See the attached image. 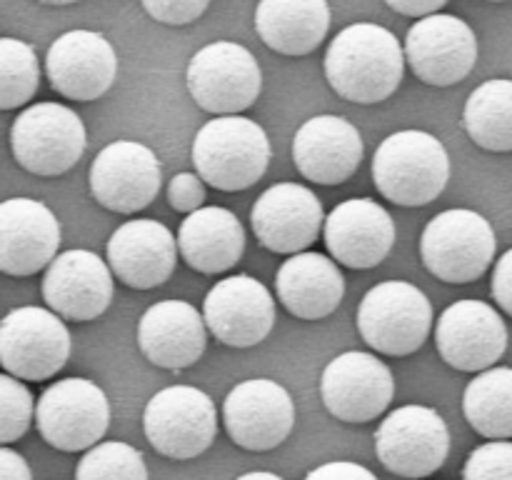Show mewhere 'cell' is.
Wrapping results in <instances>:
<instances>
[{"label":"cell","instance_id":"6da1fadb","mask_svg":"<svg viewBox=\"0 0 512 480\" xmlns=\"http://www.w3.org/2000/svg\"><path fill=\"white\" fill-rule=\"evenodd\" d=\"M405 73L400 40L375 23H353L330 40L325 78L345 100L360 105L383 103L398 90Z\"/></svg>","mask_w":512,"mask_h":480},{"label":"cell","instance_id":"7a4b0ae2","mask_svg":"<svg viewBox=\"0 0 512 480\" xmlns=\"http://www.w3.org/2000/svg\"><path fill=\"white\" fill-rule=\"evenodd\" d=\"M375 188L390 203L418 208L438 198L450 180V155L425 130H398L373 155Z\"/></svg>","mask_w":512,"mask_h":480},{"label":"cell","instance_id":"3957f363","mask_svg":"<svg viewBox=\"0 0 512 480\" xmlns=\"http://www.w3.org/2000/svg\"><path fill=\"white\" fill-rule=\"evenodd\" d=\"M193 163L203 183L238 193L258 183L268 170V133L243 115H215L195 135Z\"/></svg>","mask_w":512,"mask_h":480},{"label":"cell","instance_id":"277c9868","mask_svg":"<svg viewBox=\"0 0 512 480\" xmlns=\"http://www.w3.org/2000/svg\"><path fill=\"white\" fill-rule=\"evenodd\" d=\"M358 330L375 353L390 358L413 355L433 330V305L418 285L385 280L360 300Z\"/></svg>","mask_w":512,"mask_h":480},{"label":"cell","instance_id":"5b68a950","mask_svg":"<svg viewBox=\"0 0 512 480\" xmlns=\"http://www.w3.org/2000/svg\"><path fill=\"white\" fill-rule=\"evenodd\" d=\"M493 225L468 208H450L435 215L420 238V258L428 273L443 283H473L495 260Z\"/></svg>","mask_w":512,"mask_h":480},{"label":"cell","instance_id":"8992f818","mask_svg":"<svg viewBox=\"0 0 512 480\" xmlns=\"http://www.w3.org/2000/svg\"><path fill=\"white\" fill-rule=\"evenodd\" d=\"M85 125L75 110L60 103L28 105L10 128V148L20 168L40 178L63 175L83 158Z\"/></svg>","mask_w":512,"mask_h":480},{"label":"cell","instance_id":"52a82bcc","mask_svg":"<svg viewBox=\"0 0 512 480\" xmlns=\"http://www.w3.org/2000/svg\"><path fill=\"white\" fill-rule=\"evenodd\" d=\"M148 443L170 460L203 455L218 435V410L208 393L193 385L158 390L143 410Z\"/></svg>","mask_w":512,"mask_h":480},{"label":"cell","instance_id":"ba28073f","mask_svg":"<svg viewBox=\"0 0 512 480\" xmlns=\"http://www.w3.org/2000/svg\"><path fill=\"white\" fill-rule=\"evenodd\" d=\"M188 93L213 115H240L258 100L263 73L248 48L215 40L190 58L185 70Z\"/></svg>","mask_w":512,"mask_h":480},{"label":"cell","instance_id":"9c48e42d","mask_svg":"<svg viewBox=\"0 0 512 480\" xmlns=\"http://www.w3.org/2000/svg\"><path fill=\"white\" fill-rule=\"evenodd\" d=\"M35 425L48 445L63 453L93 448L110 425L108 395L85 378L55 380L35 405Z\"/></svg>","mask_w":512,"mask_h":480},{"label":"cell","instance_id":"30bf717a","mask_svg":"<svg viewBox=\"0 0 512 480\" xmlns=\"http://www.w3.org/2000/svg\"><path fill=\"white\" fill-rule=\"evenodd\" d=\"M68 325L48 308L23 305L0 320V365L18 380H48L70 358Z\"/></svg>","mask_w":512,"mask_h":480},{"label":"cell","instance_id":"8fae6325","mask_svg":"<svg viewBox=\"0 0 512 480\" xmlns=\"http://www.w3.org/2000/svg\"><path fill=\"white\" fill-rule=\"evenodd\" d=\"M375 453L400 478H428L448 460V423L428 405H403L380 423Z\"/></svg>","mask_w":512,"mask_h":480},{"label":"cell","instance_id":"7c38bea8","mask_svg":"<svg viewBox=\"0 0 512 480\" xmlns=\"http://www.w3.org/2000/svg\"><path fill=\"white\" fill-rule=\"evenodd\" d=\"M320 395L333 418L343 423H370L393 403L395 378L373 353L348 350L325 365Z\"/></svg>","mask_w":512,"mask_h":480},{"label":"cell","instance_id":"4fadbf2b","mask_svg":"<svg viewBox=\"0 0 512 480\" xmlns=\"http://www.w3.org/2000/svg\"><path fill=\"white\" fill-rule=\"evenodd\" d=\"M403 55L423 83L455 85L478 63V38L458 15L433 13L415 20L405 38Z\"/></svg>","mask_w":512,"mask_h":480},{"label":"cell","instance_id":"5bb4252c","mask_svg":"<svg viewBox=\"0 0 512 480\" xmlns=\"http://www.w3.org/2000/svg\"><path fill=\"white\" fill-rule=\"evenodd\" d=\"M160 160L138 140H113L90 165V193L113 213L130 215L158 198Z\"/></svg>","mask_w":512,"mask_h":480},{"label":"cell","instance_id":"9a60e30c","mask_svg":"<svg viewBox=\"0 0 512 480\" xmlns=\"http://www.w3.org/2000/svg\"><path fill=\"white\" fill-rule=\"evenodd\" d=\"M278 313L270 290L253 275H230L208 290L203 323L215 340L230 348H253L273 330Z\"/></svg>","mask_w":512,"mask_h":480},{"label":"cell","instance_id":"2e32d148","mask_svg":"<svg viewBox=\"0 0 512 480\" xmlns=\"http://www.w3.org/2000/svg\"><path fill=\"white\" fill-rule=\"evenodd\" d=\"M435 343L450 368L480 373L493 368L508 350V325L493 305L483 300H458L438 318Z\"/></svg>","mask_w":512,"mask_h":480},{"label":"cell","instance_id":"e0dca14e","mask_svg":"<svg viewBox=\"0 0 512 480\" xmlns=\"http://www.w3.org/2000/svg\"><path fill=\"white\" fill-rule=\"evenodd\" d=\"M223 423L235 445L263 453L288 440L295 425V403L275 380H243L225 398Z\"/></svg>","mask_w":512,"mask_h":480},{"label":"cell","instance_id":"ac0fdd59","mask_svg":"<svg viewBox=\"0 0 512 480\" xmlns=\"http://www.w3.org/2000/svg\"><path fill=\"white\" fill-rule=\"evenodd\" d=\"M45 73L55 93L90 103L113 88L118 78V53L110 40L95 30H68L48 48Z\"/></svg>","mask_w":512,"mask_h":480},{"label":"cell","instance_id":"d6986e66","mask_svg":"<svg viewBox=\"0 0 512 480\" xmlns=\"http://www.w3.org/2000/svg\"><path fill=\"white\" fill-rule=\"evenodd\" d=\"M43 298L58 318L88 323L113 303V273L90 250H65L45 268Z\"/></svg>","mask_w":512,"mask_h":480},{"label":"cell","instance_id":"ffe728a7","mask_svg":"<svg viewBox=\"0 0 512 480\" xmlns=\"http://www.w3.org/2000/svg\"><path fill=\"white\" fill-rule=\"evenodd\" d=\"M323 203L300 183H278L265 190L250 210V225L263 248L280 255L308 250L323 230Z\"/></svg>","mask_w":512,"mask_h":480},{"label":"cell","instance_id":"44dd1931","mask_svg":"<svg viewBox=\"0 0 512 480\" xmlns=\"http://www.w3.org/2000/svg\"><path fill=\"white\" fill-rule=\"evenodd\" d=\"M323 235L335 263L368 270L388 258L398 230L388 210L373 198H350L323 220Z\"/></svg>","mask_w":512,"mask_h":480},{"label":"cell","instance_id":"7402d4cb","mask_svg":"<svg viewBox=\"0 0 512 480\" xmlns=\"http://www.w3.org/2000/svg\"><path fill=\"white\" fill-rule=\"evenodd\" d=\"M60 248V223L53 210L33 198L0 203V273L28 278L48 268Z\"/></svg>","mask_w":512,"mask_h":480},{"label":"cell","instance_id":"603a6c76","mask_svg":"<svg viewBox=\"0 0 512 480\" xmlns=\"http://www.w3.org/2000/svg\"><path fill=\"white\" fill-rule=\"evenodd\" d=\"M175 260L178 243L160 220H128L108 240L110 273L128 288H158L173 275Z\"/></svg>","mask_w":512,"mask_h":480},{"label":"cell","instance_id":"cb8c5ba5","mask_svg":"<svg viewBox=\"0 0 512 480\" xmlns=\"http://www.w3.org/2000/svg\"><path fill=\"white\" fill-rule=\"evenodd\" d=\"M293 160L303 178L318 185H340L360 168L363 135L340 115H315L295 133Z\"/></svg>","mask_w":512,"mask_h":480},{"label":"cell","instance_id":"d4e9b609","mask_svg":"<svg viewBox=\"0 0 512 480\" xmlns=\"http://www.w3.org/2000/svg\"><path fill=\"white\" fill-rule=\"evenodd\" d=\"M208 343V328L195 305L160 300L138 323V345L145 358L165 370H183L198 363Z\"/></svg>","mask_w":512,"mask_h":480},{"label":"cell","instance_id":"484cf974","mask_svg":"<svg viewBox=\"0 0 512 480\" xmlns=\"http://www.w3.org/2000/svg\"><path fill=\"white\" fill-rule=\"evenodd\" d=\"M275 290L290 315L300 320H323L343 303L345 278L333 258L303 250L280 265Z\"/></svg>","mask_w":512,"mask_h":480},{"label":"cell","instance_id":"4316f807","mask_svg":"<svg viewBox=\"0 0 512 480\" xmlns=\"http://www.w3.org/2000/svg\"><path fill=\"white\" fill-rule=\"evenodd\" d=\"M178 255L190 270L203 275L235 268L245 250V230L238 215L218 205L193 210L180 223Z\"/></svg>","mask_w":512,"mask_h":480},{"label":"cell","instance_id":"83f0119b","mask_svg":"<svg viewBox=\"0 0 512 480\" xmlns=\"http://www.w3.org/2000/svg\"><path fill=\"white\" fill-rule=\"evenodd\" d=\"M255 30L280 55H308L330 30L328 0H260Z\"/></svg>","mask_w":512,"mask_h":480},{"label":"cell","instance_id":"f1b7e54d","mask_svg":"<svg viewBox=\"0 0 512 480\" xmlns=\"http://www.w3.org/2000/svg\"><path fill=\"white\" fill-rule=\"evenodd\" d=\"M470 140L490 153L512 150V80L493 78L470 93L463 110Z\"/></svg>","mask_w":512,"mask_h":480},{"label":"cell","instance_id":"f546056e","mask_svg":"<svg viewBox=\"0 0 512 480\" xmlns=\"http://www.w3.org/2000/svg\"><path fill=\"white\" fill-rule=\"evenodd\" d=\"M465 420L490 440L512 438V368L480 370L463 395Z\"/></svg>","mask_w":512,"mask_h":480},{"label":"cell","instance_id":"4dcf8cb0","mask_svg":"<svg viewBox=\"0 0 512 480\" xmlns=\"http://www.w3.org/2000/svg\"><path fill=\"white\" fill-rule=\"evenodd\" d=\"M40 85V65L33 45L0 38V110H13L33 100Z\"/></svg>","mask_w":512,"mask_h":480},{"label":"cell","instance_id":"1f68e13d","mask_svg":"<svg viewBox=\"0 0 512 480\" xmlns=\"http://www.w3.org/2000/svg\"><path fill=\"white\" fill-rule=\"evenodd\" d=\"M75 480H148V465L133 445L105 440L80 458Z\"/></svg>","mask_w":512,"mask_h":480},{"label":"cell","instance_id":"d6a6232c","mask_svg":"<svg viewBox=\"0 0 512 480\" xmlns=\"http://www.w3.org/2000/svg\"><path fill=\"white\" fill-rule=\"evenodd\" d=\"M35 403L28 385L8 373H0V445L15 443L33 423Z\"/></svg>","mask_w":512,"mask_h":480},{"label":"cell","instance_id":"836d02e7","mask_svg":"<svg viewBox=\"0 0 512 480\" xmlns=\"http://www.w3.org/2000/svg\"><path fill=\"white\" fill-rule=\"evenodd\" d=\"M463 480H512V440H490L465 460Z\"/></svg>","mask_w":512,"mask_h":480},{"label":"cell","instance_id":"e575fe53","mask_svg":"<svg viewBox=\"0 0 512 480\" xmlns=\"http://www.w3.org/2000/svg\"><path fill=\"white\" fill-rule=\"evenodd\" d=\"M145 13L163 25L195 23L208 10L210 0H140Z\"/></svg>","mask_w":512,"mask_h":480},{"label":"cell","instance_id":"d590c367","mask_svg":"<svg viewBox=\"0 0 512 480\" xmlns=\"http://www.w3.org/2000/svg\"><path fill=\"white\" fill-rule=\"evenodd\" d=\"M168 203L178 213H193L205 203V183L198 173H178L168 183Z\"/></svg>","mask_w":512,"mask_h":480},{"label":"cell","instance_id":"8d00e7d4","mask_svg":"<svg viewBox=\"0 0 512 480\" xmlns=\"http://www.w3.org/2000/svg\"><path fill=\"white\" fill-rule=\"evenodd\" d=\"M303 480H378L365 465L353 460H330L310 470Z\"/></svg>","mask_w":512,"mask_h":480},{"label":"cell","instance_id":"74e56055","mask_svg":"<svg viewBox=\"0 0 512 480\" xmlns=\"http://www.w3.org/2000/svg\"><path fill=\"white\" fill-rule=\"evenodd\" d=\"M493 298L512 318V248L495 263L493 270Z\"/></svg>","mask_w":512,"mask_h":480},{"label":"cell","instance_id":"f35d334b","mask_svg":"<svg viewBox=\"0 0 512 480\" xmlns=\"http://www.w3.org/2000/svg\"><path fill=\"white\" fill-rule=\"evenodd\" d=\"M0 480H33L30 465L15 450L0 445Z\"/></svg>","mask_w":512,"mask_h":480},{"label":"cell","instance_id":"ab89813d","mask_svg":"<svg viewBox=\"0 0 512 480\" xmlns=\"http://www.w3.org/2000/svg\"><path fill=\"white\" fill-rule=\"evenodd\" d=\"M388 8H393L395 13L408 15V18H425V15L440 13L448 0H385Z\"/></svg>","mask_w":512,"mask_h":480},{"label":"cell","instance_id":"60d3db41","mask_svg":"<svg viewBox=\"0 0 512 480\" xmlns=\"http://www.w3.org/2000/svg\"><path fill=\"white\" fill-rule=\"evenodd\" d=\"M235 480H283V478L275 473H268V470H253V473H245Z\"/></svg>","mask_w":512,"mask_h":480},{"label":"cell","instance_id":"b9f144b4","mask_svg":"<svg viewBox=\"0 0 512 480\" xmlns=\"http://www.w3.org/2000/svg\"><path fill=\"white\" fill-rule=\"evenodd\" d=\"M45 5H70V3H78V0H40Z\"/></svg>","mask_w":512,"mask_h":480},{"label":"cell","instance_id":"7bdbcfd3","mask_svg":"<svg viewBox=\"0 0 512 480\" xmlns=\"http://www.w3.org/2000/svg\"><path fill=\"white\" fill-rule=\"evenodd\" d=\"M490 3H505V0H490Z\"/></svg>","mask_w":512,"mask_h":480}]
</instances>
